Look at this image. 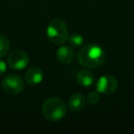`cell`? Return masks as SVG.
Returning <instances> with one entry per match:
<instances>
[{"label": "cell", "mask_w": 134, "mask_h": 134, "mask_svg": "<svg viewBox=\"0 0 134 134\" xmlns=\"http://www.w3.org/2000/svg\"><path fill=\"white\" fill-rule=\"evenodd\" d=\"M77 60L82 66L86 68H98L106 60L105 51L96 44L83 46L77 52Z\"/></svg>", "instance_id": "cell-1"}, {"label": "cell", "mask_w": 134, "mask_h": 134, "mask_svg": "<svg viewBox=\"0 0 134 134\" xmlns=\"http://www.w3.org/2000/svg\"><path fill=\"white\" fill-rule=\"evenodd\" d=\"M42 115L47 120L57 122L63 119L67 114V106L61 98L56 97H49L41 107Z\"/></svg>", "instance_id": "cell-2"}, {"label": "cell", "mask_w": 134, "mask_h": 134, "mask_svg": "<svg viewBox=\"0 0 134 134\" xmlns=\"http://www.w3.org/2000/svg\"><path fill=\"white\" fill-rule=\"evenodd\" d=\"M47 38L51 42L55 45H62L68 39V28L62 19H55L49 23L46 29Z\"/></svg>", "instance_id": "cell-3"}, {"label": "cell", "mask_w": 134, "mask_h": 134, "mask_svg": "<svg viewBox=\"0 0 134 134\" xmlns=\"http://www.w3.org/2000/svg\"><path fill=\"white\" fill-rule=\"evenodd\" d=\"M2 88L9 95H18L24 89V81L19 75L10 74L3 79Z\"/></svg>", "instance_id": "cell-4"}, {"label": "cell", "mask_w": 134, "mask_h": 134, "mask_svg": "<svg viewBox=\"0 0 134 134\" xmlns=\"http://www.w3.org/2000/svg\"><path fill=\"white\" fill-rule=\"evenodd\" d=\"M118 81L114 76L109 75H102L97 81V91L102 95L109 96L114 94L118 89Z\"/></svg>", "instance_id": "cell-5"}, {"label": "cell", "mask_w": 134, "mask_h": 134, "mask_svg": "<svg viewBox=\"0 0 134 134\" xmlns=\"http://www.w3.org/2000/svg\"><path fill=\"white\" fill-rule=\"evenodd\" d=\"M30 63V57L25 52L16 50L8 56V64L14 70H23Z\"/></svg>", "instance_id": "cell-6"}, {"label": "cell", "mask_w": 134, "mask_h": 134, "mask_svg": "<svg viewBox=\"0 0 134 134\" xmlns=\"http://www.w3.org/2000/svg\"><path fill=\"white\" fill-rule=\"evenodd\" d=\"M43 72L39 67H30V69L26 72L25 75V81L30 86H37L40 85L43 80Z\"/></svg>", "instance_id": "cell-7"}, {"label": "cell", "mask_w": 134, "mask_h": 134, "mask_svg": "<svg viewBox=\"0 0 134 134\" xmlns=\"http://www.w3.org/2000/svg\"><path fill=\"white\" fill-rule=\"evenodd\" d=\"M86 97L83 94H74L68 99V103H67V107L69 108L70 110L73 112L80 111L86 106Z\"/></svg>", "instance_id": "cell-8"}, {"label": "cell", "mask_w": 134, "mask_h": 134, "mask_svg": "<svg viewBox=\"0 0 134 134\" xmlns=\"http://www.w3.org/2000/svg\"><path fill=\"white\" fill-rule=\"evenodd\" d=\"M57 56L58 61L63 64H69L72 63L75 57V53L74 51L72 50L71 47L66 46V45H63L57 50Z\"/></svg>", "instance_id": "cell-9"}, {"label": "cell", "mask_w": 134, "mask_h": 134, "mask_svg": "<svg viewBox=\"0 0 134 134\" xmlns=\"http://www.w3.org/2000/svg\"><path fill=\"white\" fill-rule=\"evenodd\" d=\"M76 81L83 87H90L95 83V77L89 70L82 69L77 73Z\"/></svg>", "instance_id": "cell-10"}, {"label": "cell", "mask_w": 134, "mask_h": 134, "mask_svg": "<svg viewBox=\"0 0 134 134\" xmlns=\"http://www.w3.org/2000/svg\"><path fill=\"white\" fill-rule=\"evenodd\" d=\"M67 41L72 47H81L84 44V37L78 33H73L68 36Z\"/></svg>", "instance_id": "cell-11"}, {"label": "cell", "mask_w": 134, "mask_h": 134, "mask_svg": "<svg viewBox=\"0 0 134 134\" xmlns=\"http://www.w3.org/2000/svg\"><path fill=\"white\" fill-rule=\"evenodd\" d=\"M10 48V42L7 37L0 35V58H3L8 53Z\"/></svg>", "instance_id": "cell-12"}, {"label": "cell", "mask_w": 134, "mask_h": 134, "mask_svg": "<svg viewBox=\"0 0 134 134\" xmlns=\"http://www.w3.org/2000/svg\"><path fill=\"white\" fill-rule=\"evenodd\" d=\"M100 101V95L97 91H91L87 96V102L90 105H97Z\"/></svg>", "instance_id": "cell-13"}, {"label": "cell", "mask_w": 134, "mask_h": 134, "mask_svg": "<svg viewBox=\"0 0 134 134\" xmlns=\"http://www.w3.org/2000/svg\"><path fill=\"white\" fill-rule=\"evenodd\" d=\"M7 71V63L0 58V75L5 74Z\"/></svg>", "instance_id": "cell-14"}]
</instances>
